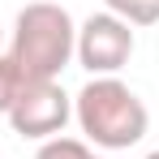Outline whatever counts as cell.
<instances>
[{
	"label": "cell",
	"instance_id": "5",
	"mask_svg": "<svg viewBox=\"0 0 159 159\" xmlns=\"http://www.w3.org/2000/svg\"><path fill=\"white\" fill-rule=\"evenodd\" d=\"M103 13L120 17L125 26H155L159 22V0H103Z\"/></svg>",
	"mask_w": 159,
	"mask_h": 159
},
{
	"label": "cell",
	"instance_id": "3",
	"mask_svg": "<svg viewBox=\"0 0 159 159\" xmlns=\"http://www.w3.org/2000/svg\"><path fill=\"white\" fill-rule=\"evenodd\" d=\"M133 48H138L133 26H125V22L112 17V13H90V17L78 26L73 60H78L90 78H116V73L129 65Z\"/></svg>",
	"mask_w": 159,
	"mask_h": 159
},
{
	"label": "cell",
	"instance_id": "2",
	"mask_svg": "<svg viewBox=\"0 0 159 159\" xmlns=\"http://www.w3.org/2000/svg\"><path fill=\"white\" fill-rule=\"evenodd\" d=\"M73 120L82 129V142L99 151H129L146 138L151 112L120 78H90L73 95Z\"/></svg>",
	"mask_w": 159,
	"mask_h": 159
},
{
	"label": "cell",
	"instance_id": "8",
	"mask_svg": "<svg viewBox=\"0 0 159 159\" xmlns=\"http://www.w3.org/2000/svg\"><path fill=\"white\" fill-rule=\"evenodd\" d=\"M142 159H159V151H146V155H142Z\"/></svg>",
	"mask_w": 159,
	"mask_h": 159
},
{
	"label": "cell",
	"instance_id": "7",
	"mask_svg": "<svg viewBox=\"0 0 159 159\" xmlns=\"http://www.w3.org/2000/svg\"><path fill=\"white\" fill-rule=\"evenodd\" d=\"M26 82H30V78L9 60V52H0V116H4V112L13 107V99L26 90Z\"/></svg>",
	"mask_w": 159,
	"mask_h": 159
},
{
	"label": "cell",
	"instance_id": "1",
	"mask_svg": "<svg viewBox=\"0 0 159 159\" xmlns=\"http://www.w3.org/2000/svg\"><path fill=\"white\" fill-rule=\"evenodd\" d=\"M73 48H78V22L69 17V9L34 0L13 22L9 60L30 82H60V73L73 65Z\"/></svg>",
	"mask_w": 159,
	"mask_h": 159
},
{
	"label": "cell",
	"instance_id": "4",
	"mask_svg": "<svg viewBox=\"0 0 159 159\" xmlns=\"http://www.w3.org/2000/svg\"><path fill=\"white\" fill-rule=\"evenodd\" d=\"M4 120L13 125L17 138L52 142V138H60L65 125L73 120V99L65 95L60 82H26V90L13 99V107L4 112Z\"/></svg>",
	"mask_w": 159,
	"mask_h": 159
},
{
	"label": "cell",
	"instance_id": "9",
	"mask_svg": "<svg viewBox=\"0 0 159 159\" xmlns=\"http://www.w3.org/2000/svg\"><path fill=\"white\" fill-rule=\"evenodd\" d=\"M0 52H4V26H0Z\"/></svg>",
	"mask_w": 159,
	"mask_h": 159
},
{
	"label": "cell",
	"instance_id": "6",
	"mask_svg": "<svg viewBox=\"0 0 159 159\" xmlns=\"http://www.w3.org/2000/svg\"><path fill=\"white\" fill-rule=\"evenodd\" d=\"M34 159H103V155H95L90 142H82V138H65V133H60V138H52V142H43Z\"/></svg>",
	"mask_w": 159,
	"mask_h": 159
}]
</instances>
